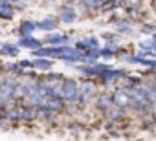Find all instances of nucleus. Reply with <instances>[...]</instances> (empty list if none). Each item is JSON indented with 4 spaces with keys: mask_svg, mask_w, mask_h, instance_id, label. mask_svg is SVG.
Listing matches in <instances>:
<instances>
[{
    "mask_svg": "<svg viewBox=\"0 0 156 141\" xmlns=\"http://www.w3.org/2000/svg\"><path fill=\"white\" fill-rule=\"evenodd\" d=\"M15 81L9 77H0V105H8L13 103L15 95Z\"/></svg>",
    "mask_w": 156,
    "mask_h": 141,
    "instance_id": "f257e3e1",
    "label": "nucleus"
},
{
    "mask_svg": "<svg viewBox=\"0 0 156 141\" xmlns=\"http://www.w3.org/2000/svg\"><path fill=\"white\" fill-rule=\"evenodd\" d=\"M61 20H62V22H68V24H70V22H73V20H75L73 11H70V9H68V11H64V13L61 15Z\"/></svg>",
    "mask_w": 156,
    "mask_h": 141,
    "instance_id": "9d476101",
    "label": "nucleus"
},
{
    "mask_svg": "<svg viewBox=\"0 0 156 141\" xmlns=\"http://www.w3.org/2000/svg\"><path fill=\"white\" fill-rule=\"evenodd\" d=\"M55 26H57V22H55L53 19H50V17H48V19H44L42 22H39V24H37V28H39V29H44V31H51Z\"/></svg>",
    "mask_w": 156,
    "mask_h": 141,
    "instance_id": "1a4fd4ad",
    "label": "nucleus"
},
{
    "mask_svg": "<svg viewBox=\"0 0 156 141\" xmlns=\"http://www.w3.org/2000/svg\"><path fill=\"white\" fill-rule=\"evenodd\" d=\"M19 51H20V48H19L17 44H11V42H4V44H0V55H2V57L11 59V57H17V55H19Z\"/></svg>",
    "mask_w": 156,
    "mask_h": 141,
    "instance_id": "20e7f679",
    "label": "nucleus"
},
{
    "mask_svg": "<svg viewBox=\"0 0 156 141\" xmlns=\"http://www.w3.org/2000/svg\"><path fill=\"white\" fill-rule=\"evenodd\" d=\"M4 72L13 74V75H19V77H24V70L19 66V62H9V64H4Z\"/></svg>",
    "mask_w": 156,
    "mask_h": 141,
    "instance_id": "0eeeda50",
    "label": "nucleus"
},
{
    "mask_svg": "<svg viewBox=\"0 0 156 141\" xmlns=\"http://www.w3.org/2000/svg\"><path fill=\"white\" fill-rule=\"evenodd\" d=\"M6 2H9V4H17L19 0H6Z\"/></svg>",
    "mask_w": 156,
    "mask_h": 141,
    "instance_id": "f8f14e48",
    "label": "nucleus"
},
{
    "mask_svg": "<svg viewBox=\"0 0 156 141\" xmlns=\"http://www.w3.org/2000/svg\"><path fill=\"white\" fill-rule=\"evenodd\" d=\"M15 11L17 9H15L13 4L6 2V0H0V19H2V20H13Z\"/></svg>",
    "mask_w": 156,
    "mask_h": 141,
    "instance_id": "7ed1b4c3",
    "label": "nucleus"
},
{
    "mask_svg": "<svg viewBox=\"0 0 156 141\" xmlns=\"http://www.w3.org/2000/svg\"><path fill=\"white\" fill-rule=\"evenodd\" d=\"M35 29H37V22H33V20H22V24H20L19 29H17V35H19V37H28V35H31Z\"/></svg>",
    "mask_w": 156,
    "mask_h": 141,
    "instance_id": "39448f33",
    "label": "nucleus"
},
{
    "mask_svg": "<svg viewBox=\"0 0 156 141\" xmlns=\"http://www.w3.org/2000/svg\"><path fill=\"white\" fill-rule=\"evenodd\" d=\"M77 95H79V86H77V83L72 81V79H64L59 97H61L62 101H75Z\"/></svg>",
    "mask_w": 156,
    "mask_h": 141,
    "instance_id": "f03ea898",
    "label": "nucleus"
},
{
    "mask_svg": "<svg viewBox=\"0 0 156 141\" xmlns=\"http://www.w3.org/2000/svg\"><path fill=\"white\" fill-rule=\"evenodd\" d=\"M19 66H20L22 70H26V68H33V62L28 60V59H22V60H19Z\"/></svg>",
    "mask_w": 156,
    "mask_h": 141,
    "instance_id": "9b49d317",
    "label": "nucleus"
},
{
    "mask_svg": "<svg viewBox=\"0 0 156 141\" xmlns=\"http://www.w3.org/2000/svg\"><path fill=\"white\" fill-rule=\"evenodd\" d=\"M17 46H19V48L37 50V48H41V46H42V42H41V40H37V39H33L31 35H28V37H20V40L17 42Z\"/></svg>",
    "mask_w": 156,
    "mask_h": 141,
    "instance_id": "423d86ee",
    "label": "nucleus"
},
{
    "mask_svg": "<svg viewBox=\"0 0 156 141\" xmlns=\"http://www.w3.org/2000/svg\"><path fill=\"white\" fill-rule=\"evenodd\" d=\"M31 62H33V68L42 70V72H46V70H50V68L53 66V62H51V60L42 59V57H37V59H35V60H31Z\"/></svg>",
    "mask_w": 156,
    "mask_h": 141,
    "instance_id": "6e6552de",
    "label": "nucleus"
}]
</instances>
